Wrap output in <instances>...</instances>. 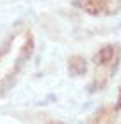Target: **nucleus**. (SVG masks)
<instances>
[{
	"label": "nucleus",
	"instance_id": "nucleus-1",
	"mask_svg": "<svg viewBox=\"0 0 121 124\" xmlns=\"http://www.w3.org/2000/svg\"><path fill=\"white\" fill-rule=\"evenodd\" d=\"M118 59H119V50L114 45H107V46H104V48H100L97 52V55L94 57V62H95L94 85H95V88L107 85L109 78L112 76V72L116 69Z\"/></svg>",
	"mask_w": 121,
	"mask_h": 124
},
{
	"label": "nucleus",
	"instance_id": "nucleus-2",
	"mask_svg": "<svg viewBox=\"0 0 121 124\" xmlns=\"http://www.w3.org/2000/svg\"><path fill=\"white\" fill-rule=\"evenodd\" d=\"M76 7L94 16H111L121 9V0H76Z\"/></svg>",
	"mask_w": 121,
	"mask_h": 124
},
{
	"label": "nucleus",
	"instance_id": "nucleus-3",
	"mask_svg": "<svg viewBox=\"0 0 121 124\" xmlns=\"http://www.w3.org/2000/svg\"><path fill=\"white\" fill-rule=\"evenodd\" d=\"M112 119H114V112L111 108H102L94 116L90 124H112Z\"/></svg>",
	"mask_w": 121,
	"mask_h": 124
},
{
	"label": "nucleus",
	"instance_id": "nucleus-4",
	"mask_svg": "<svg viewBox=\"0 0 121 124\" xmlns=\"http://www.w3.org/2000/svg\"><path fill=\"white\" fill-rule=\"evenodd\" d=\"M49 124H62V122H57V121H54V122H49Z\"/></svg>",
	"mask_w": 121,
	"mask_h": 124
}]
</instances>
